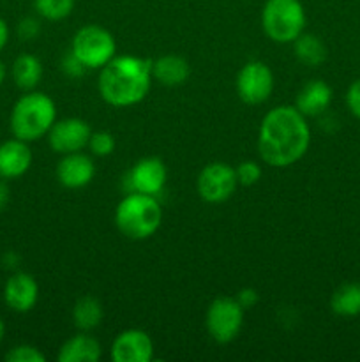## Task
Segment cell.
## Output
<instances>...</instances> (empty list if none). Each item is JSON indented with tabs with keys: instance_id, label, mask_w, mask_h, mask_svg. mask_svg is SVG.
<instances>
[{
	"instance_id": "cell-7",
	"label": "cell",
	"mask_w": 360,
	"mask_h": 362,
	"mask_svg": "<svg viewBox=\"0 0 360 362\" xmlns=\"http://www.w3.org/2000/svg\"><path fill=\"white\" fill-rule=\"evenodd\" d=\"M205 324L214 341L221 345L233 341L242 329L244 308L233 297H217L208 306Z\"/></svg>"
},
{
	"instance_id": "cell-4",
	"label": "cell",
	"mask_w": 360,
	"mask_h": 362,
	"mask_svg": "<svg viewBox=\"0 0 360 362\" xmlns=\"http://www.w3.org/2000/svg\"><path fill=\"white\" fill-rule=\"evenodd\" d=\"M56 120V106L49 95L42 92H28L21 95L11 112V131L14 138L34 141L48 134Z\"/></svg>"
},
{
	"instance_id": "cell-10",
	"label": "cell",
	"mask_w": 360,
	"mask_h": 362,
	"mask_svg": "<svg viewBox=\"0 0 360 362\" xmlns=\"http://www.w3.org/2000/svg\"><path fill=\"white\" fill-rule=\"evenodd\" d=\"M90 134L92 129L85 120L69 117V119L55 120L52 129L48 131V141L49 147L59 154H71L87 147Z\"/></svg>"
},
{
	"instance_id": "cell-5",
	"label": "cell",
	"mask_w": 360,
	"mask_h": 362,
	"mask_svg": "<svg viewBox=\"0 0 360 362\" xmlns=\"http://www.w3.org/2000/svg\"><path fill=\"white\" fill-rule=\"evenodd\" d=\"M263 32L279 45L293 42L306 28V11L300 0H267L261 11Z\"/></svg>"
},
{
	"instance_id": "cell-20",
	"label": "cell",
	"mask_w": 360,
	"mask_h": 362,
	"mask_svg": "<svg viewBox=\"0 0 360 362\" xmlns=\"http://www.w3.org/2000/svg\"><path fill=\"white\" fill-rule=\"evenodd\" d=\"M330 310L339 317L360 315V283H344L330 297Z\"/></svg>"
},
{
	"instance_id": "cell-26",
	"label": "cell",
	"mask_w": 360,
	"mask_h": 362,
	"mask_svg": "<svg viewBox=\"0 0 360 362\" xmlns=\"http://www.w3.org/2000/svg\"><path fill=\"white\" fill-rule=\"evenodd\" d=\"M236 180L242 186H254L261 179V166L254 161H242L235 168Z\"/></svg>"
},
{
	"instance_id": "cell-12",
	"label": "cell",
	"mask_w": 360,
	"mask_h": 362,
	"mask_svg": "<svg viewBox=\"0 0 360 362\" xmlns=\"http://www.w3.org/2000/svg\"><path fill=\"white\" fill-rule=\"evenodd\" d=\"M166 175V166L159 158L140 159L129 172L131 189L155 197L164 187Z\"/></svg>"
},
{
	"instance_id": "cell-16",
	"label": "cell",
	"mask_w": 360,
	"mask_h": 362,
	"mask_svg": "<svg viewBox=\"0 0 360 362\" xmlns=\"http://www.w3.org/2000/svg\"><path fill=\"white\" fill-rule=\"evenodd\" d=\"M332 103V88L323 80H313L300 88L295 108L306 117H316L323 113Z\"/></svg>"
},
{
	"instance_id": "cell-30",
	"label": "cell",
	"mask_w": 360,
	"mask_h": 362,
	"mask_svg": "<svg viewBox=\"0 0 360 362\" xmlns=\"http://www.w3.org/2000/svg\"><path fill=\"white\" fill-rule=\"evenodd\" d=\"M235 299L239 300V304L244 310H251V308H254L258 304L260 296H258V292L254 288H242Z\"/></svg>"
},
{
	"instance_id": "cell-1",
	"label": "cell",
	"mask_w": 360,
	"mask_h": 362,
	"mask_svg": "<svg viewBox=\"0 0 360 362\" xmlns=\"http://www.w3.org/2000/svg\"><path fill=\"white\" fill-rule=\"evenodd\" d=\"M311 129L295 106H277L263 117L258 133L261 159L274 168H288L306 156Z\"/></svg>"
},
{
	"instance_id": "cell-24",
	"label": "cell",
	"mask_w": 360,
	"mask_h": 362,
	"mask_svg": "<svg viewBox=\"0 0 360 362\" xmlns=\"http://www.w3.org/2000/svg\"><path fill=\"white\" fill-rule=\"evenodd\" d=\"M87 147L97 158H106V156L113 154V151H115V138L108 131H95L88 138Z\"/></svg>"
},
{
	"instance_id": "cell-13",
	"label": "cell",
	"mask_w": 360,
	"mask_h": 362,
	"mask_svg": "<svg viewBox=\"0 0 360 362\" xmlns=\"http://www.w3.org/2000/svg\"><path fill=\"white\" fill-rule=\"evenodd\" d=\"M95 175V165L88 156L81 152H71L64 154L56 166V179L64 187L69 189H80L92 182Z\"/></svg>"
},
{
	"instance_id": "cell-22",
	"label": "cell",
	"mask_w": 360,
	"mask_h": 362,
	"mask_svg": "<svg viewBox=\"0 0 360 362\" xmlns=\"http://www.w3.org/2000/svg\"><path fill=\"white\" fill-rule=\"evenodd\" d=\"M73 320L76 329L88 332L97 327L102 320V306L95 297H81L73 308Z\"/></svg>"
},
{
	"instance_id": "cell-32",
	"label": "cell",
	"mask_w": 360,
	"mask_h": 362,
	"mask_svg": "<svg viewBox=\"0 0 360 362\" xmlns=\"http://www.w3.org/2000/svg\"><path fill=\"white\" fill-rule=\"evenodd\" d=\"M7 202H9V187L4 182H0V211L6 209Z\"/></svg>"
},
{
	"instance_id": "cell-15",
	"label": "cell",
	"mask_w": 360,
	"mask_h": 362,
	"mask_svg": "<svg viewBox=\"0 0 360 362\" xmlns=\"http://www.w3.org/2000/svg\"><path fill=\"white\" fill-rule=\"evenodd\" d=\"M32 165V152L27 141L13 138L0 145V177L18 179L25 175Z\"/></svg>"
},
{
	"instance_id": "cell-25",
	"label": "cell",
	"mask_w": 360,
	"mask_h": 362,
	"mask_svg": "<svg viewBox=\"0 0 360 362\" xmlns=\"http://www.w3.org/2000/svg\"><path fill=\"white\" fill-rule=\"evenodd\" d=\"M7 362H46L44 354L32 345H18L6 354Z\"/></svg>"
},
{
	"instance_id": "cell-31",
	"label": "cell",
	"mask_w": 360,
	"mask_h": 362,
	"mask_svg": "<svg viewBox=\"0 0 360 362\" xmlns=\"http://www.w3.org/2000/svg\"><path fill=\"white\" fill-rule=\"evenodd\" d=\"M7 39H9V27H7L6 21L0 18V52H2L4 46L7 45Z\"/></svg>"
},
{
	"instance_id": "cell-27",
	"label": "cell",
	"mask_w": 360,
	"mask_h": 362,
	"mask_svg": "<svg viewBox=\"0 0 360 362\" xmlns=\"http://www.w3.org/2000/svg\"><path fill=\"white\" fill-rule=\"evenodd\" d=\"M346 105H348L349 112L360 120V80L349 85L348 92H346Z\"/></svg>"
},
{
	"instance_id": "cell-8",
	"label": "cell",
	"mask_w": 360,
	"mask_h": 362,
	"mask_svg": "<svg viewBox=\"0 0 360 362\" xmlns=\"http://www.w3.org/2000/svg\"><path fill=\"white\" fill-rule=\"evenodd\" d=\"M272 90H274V74L265 62L251 60L239 71L236 94L246 105H261L270 98Z\"/></svg>"
},
{
	"instance_id": "cell-33",
	"label": "cell",
	"mask_w": 360,
	"mask_h": 362,
	"mask_svg": "<svg viewBox=\"0 0 360 362\" xmlns=\"http://www.w3.org/2000/svg\"><path fill=\"white\" fill-rule=\"evenodd\" d=\"M6 74H7V71H6V64L2 62V60H0V85L4 83V80H6Z\"/></svg>"
},
{
	"instance_id": "cell-23",
	"label": "cell",
	"mask_w": 360,
	"mask_h": 362,
	"mask_svg": "<svg viewBox=\"0 0 360 362\" xmlns=\"http://www.w3.org/2000/svg\"><path fill=\"white\" fill-rule=\"evenodd\" d=\"M34 7L44 20L60 21L73 13L74 0H34Z\"/></svg>"
},
{
	"instance_id": "cell-2",
	"label": "cell",
	"mask_w": 360,
	"mask_h": 362,
	"mask_svg": "<svg viewBox=\"0 0 360 362\" xmlns=\"http://www.w3.org/2000/svg\"><path fill=\"white\" fill-rule=\"evenodd\" d=\"M152 85V60L143 57H113L101 67L97 88L101 98L115 108H126L147 98Z\"/></svg>"
},
{
	"instance_id": "cell-34",
	"label": "cell",
	"mask_w": 360,
	"mask_h": 362,
	"mask_svg": "<svg viewBox=\"0 0 360 362\" xmlns=\"http://www.w3.org/2000/svg\"><path fill=\"white\" fill-rule=\"evenodd\" d=\"M4 334H6V325H4L2 318H0V343L4 341Z\"/></svg>"
},
{
	"instance_id": "cell-9",
	"label": "cell",
	"mask_w": 360,
	"mask_h": 362,
	"mask_svg": "<svg viewBox=\"0 0 360 362\" xmlns=\"http://www.w3.org/2000/svg\"><path fill=\"white\" fill-rule=\"evenodd\" d=\"M236 172L228 163H210L198 175V193L207 204H221L236 189Z\"/></svg>"
},
{
	"instance_id": "cell-11",
	"label": "cell",
	"mask_w": 360,
	"mask_h": 362,
	"mask_svg": "<svg viewBox=\"0 0 360 362\" xmlns=\"http://www.w3.org/2000/svg\"><path fill=\"white\" fill-rule=\"evenodd\" d=\"M154 357V343L145 331L127 329L120 332L112 345V359L115 362H148Z\"/></svg>"
},
{
	"instance_id": "cell-19",
	"label": "cell",
	"mask_w": 360,
	"mask_h": 362,
	"mask_svg": "<svg viewBox=\"0 0 360 362\" xmlns=\"http://www.w3.org/2000/svg\"><path fill=\"white\" fill-rule=\"evenodd\" d=\"M42 76L41 60L30 53H23L13 64V80L23 90H32L37 87Z\"/></svg>"
},
{
	"instance_id": "cell-14",
	"label": "cell",
	"mask_w": 360,
	"mask_h": 362,
	"mask_svg": "<svg viewBox=\"0 0 360 362\" xmlns=\"http://www.w3.org/2000/svg\"><path fill=\"white\" fill-rule=\"evenodd\" d=\"M39 285L27 272L11 276L4 288V300L16 313H27L37 304Z\"/></svg>"
},
{
	"instance_id": "cell-29",
	"label": "cell",
	"mask_w": 360,
	"mask_h": 362,
	"mask_svg": "<svg viewBox=\"0 0 360 362\" xmlns=\"http://www.w3.org/2000/svg\"><path fill=\"white\" fill-rule=\"evenodd\" d=\"M62 69H64V73H66V74H69V76L76 78V76H81V74H83L85 71H87V67H85L83 64H81L80 60H78L76 57L73 55V53H69V55L64 57Z\"/></svg>"
},
{
	"instance_id": "cell-28",
	"label": "cell",
	"mask_w": 360,
	"mask_h": 362,
	"mask_svg": "<svg viewBox=\"0 0 360 362\" xmlns=\"http://www.w3.org/2000/svg\"><path fill=\"white\" fill-rule=\"evenodd\" d=\"M39 30H41V25H39V21L35 18H23L20 21V25H18V34H20V37L23 41L34 39L39 34Z\"/></svg>"
},
{
	"instance_id": "cell-21",
	"label": "cell",
	"mask_w": 360,
	"mask_h": 362,
	"mask_svg": "<svg viewBox=\"0 0 360 362\" xmlns=\"http://www.w3.org/2000/svg\"><path fill=\"white\" fill-rule=\"evenodd\" d=\"M293 45H295L296 59L302 64H306V66L316 67L323 64L325 59H327V48H325L323 41L318 35L302 32L293 41Z\"/></svg>"
},
{
	"instance_id": "cell-6",
	"label": "cell",
	"mask_w": 360,
	"mask_h": 362,
	"mask_svg": "<svg viewBox=\"0 0 360 362\" xmlns=\"http://www.w3.org/2000/svg\"><path fill=\"white\" fill-rule=\"evenodd\" d=\"M116 45L113 35L99 25H85L74 34L71 53L87 69H101L115 57Z\"/></svg>"
},
{
	"instance_id": "cell-3",
	"label": "cell",
	"mask_w": 360,
	"mask_h": 362,
	"mask_svg": "<svg viewBox=\"0 0 360 362\" xmlns=\"http://www.w3.org/2000/svg\"><path fill=\"white\" fill-rule=\"evenodd\" d=\"M161 221L162 209L152 194L133 191L116 205V228L131 240H145L152 237L161 226Z\"/></svg>"
},
{
	"instance_id": "cell-18",
	"label": "cell",
	"mask_w": 360,
	"mask_h": 362,
	"mask_svg": "<svg viewBox=\"0 0 360 362\" xmlns=\"http://www.w3.org/2000/svg\"><path fill=\"white\" fill-rule=\"evenodd\" d=\"M189 74V64L179 55H164L152 62V76L166 87H176V85L186 83Z\"/></svg>"
},
{
	"instance_id": "cell-17",
	"label": "cell",
	"mask_w": 360,
	"mask_h": 362,
	"mask_svg": "<svg viewBox=\"0 0 360 362\" xmlns=\"http://www.w3.org/2000/svg\"><path fill=\"white\" fill-rule=\"evenodd\" d=\"M101 343L92 336L81 334L73 336L67 339L59 350L60 362H97L101 359Z\"/></svg>"
}]
</instances>
